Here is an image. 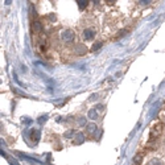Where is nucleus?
Listing matches in <instances>:
<instances>
[{"instance_id":"nucleus-1","label":"nucleus","mask_w":165,"mask_h":165,"mask_svg":"<svg viewBox=\"0 0 165 165\" xmlns=\"http://www.w3.org/2000/svg\"><path fill=\"white\" fill-rule=\"evenodd\" d=\"M61 38H62L65 42H72V41L74 40V32H73L72 29H66V31H63L62 33H61Z\"/></svg>"},{"instance_id":"nucleus-2","label":"nucleus","mask_w":165,"mask_h":165,"mask_svg":"<svg viewBox=\"0 0 165 165\" xmlns=\"http://www.w3.org/2000/svg\"><path fill=\"white\" fill-rule=\"evenodd\" d=\"M94 36H95V32L93 31L91 28H87V29H85L83 31V38L85 40H93Z\"/></svg>"},{"instance_id":"nucleus-3","label":"nucleus","mask_w":165,"mask_h":165,"mask_svg":"<svg viewBox=\"0 0 165 165\" xmlns=\"http://www.w3.org/2000/svg\"><path fill=\"white\" fill-rule=\"evenodd\" d=\"M41 137V132L38 130H31V139L33 141H38Z\"/></svg>"},{"instance_id":"nucleus-4","label":"nucleus","mask_w":165,"mask_h":165,"mask_svg":"<svg viewBox=\"0 0 165 165\" xmlns=\"http://www.w3.org/2000/svg\"><path fill=\"white\" fill-rule=\"evenodd\" d=\"M85 141V135L82 134V132H78L77 135H75V139H74V143L75 144H78V145H79V144H82Z\"/></svg>"},{"instance_id":"nucleus-5","label":"nucleus","mask_w":165,"mask_h":165,"mask_svg":"<svg viewBox=\"0 0 165 165\" xmlns=\"http://www.w3.org/2000/svg\"><path fill=\"white\" fill-rule=\"evenodd\" d=\"M98 111L95 108H93V110H90V111H89V118L91 119V120H97L98 119Z\"/></svg>"},{"instance_id":"nucleus-6","label":"nucleus","mask_w":165,"mask_h":165,"mask_svg":"<svg viewBox=\"0 0 165 165\" xmlns=\"http://www.w3.org/2000/svg\"><path fill=\"white\" fill-rule=\"evenodd\" d=\"M86 128H87V132H89V134H94L95 131H98L97 124H94V123H90V124H87V125H86Z\"/></svg>"},{"instance_id":"nucleus-7","label":"nucleus","mask_w":165,"mask_h":165,"mask_svg":"<svg viewBox=\"0 0 165 165\" xmlns=\"http://www.w3.org/2000/svg\"><path fill=\"white\" fill-rule=\"evenodd\" d=\"M75 52H77V54L81 56V54H85L86 52H87V48L85 46V45H78L77 49H75Z\"/></svg>"},{"instance_id":"nucleus-8","label":"nucleus","mask_w":165,"mask_h":165,"mask_svg":"<svg viewBox=\"0 0 165 165\" xmlns=\"http://www.w3.org/2000/svg\"><path fill=\"white\" fill-rule=\"evenodd\" d=\"M141 160H143V156H141L140 153H137V155L134 157L132 162H134V165H140L141 164Z\"/></svg>"},{"instance_id":"nucleus-9","label":"nucleus","mask_w":165,"mask_h":165,"mask_svg":"<svg viewBox=\"0 0 165 165\" xmlns=\"http://www.w3.org/2000/svg\"><path fill=\"white\" fill-rule=\"evenodd\" d=\"M33 29L36 32H41L42 31V24H41L40 21H34L33 22Z\"/></svg>"},{"instance_id":"nucleus-10","label":"nucleus","mask_w":165,"mask_h":165,"mask_svg":"<svg viewBox=\"0 0 165 165\" xmlns=\"http://www.w3.org/2000/svg\"><path fill=\"white\" fill-rule=\"evenodd\" d=\"M77 4L79 5V8H81V10H83L85 7H86V5L89 4V1H87V0H78Z\"/></svg>"},{"instance_id":"nucleus-11","label":"nucleus","mask_w":165,"mask_h":165,"mask_svg":"<svg viewBox=\"0 0 165 165\" xmlns=\"http://www.w3.org/2000/svg\"><path fill=\"white\" fill-rule=\"evenodd\" d=\"M74 135H75V131H74V130H70V131L65 132V135H63V136H65L66 139H70V137H73Z\"/></svg>"},{"instance_id":"nucleus-12","label":"nucleus","mask_w":165,"mask_h":165,"mask_svg":"<svg viewBox=\"0 0 165 165\" xmlns=\"http://www.w3.org/2000/svg\"><path fill=\"white\" fill-rule=\"evenodd\" d=\"M149 165H162V162H161V160H159V159H152L149 161Z\"/></svg>"},{"instance_id":"nucleus-13","label":"nucleus","mask_w":165,"mask_h":165,"mask_svg":"<svg viewBox=\"0 0 165 165\" xmlns=\"http://www.w3.org/2000/svg\"><path fill=\"white\" fill-rule=\"evenodd\" d=\"M100 48H102V42H95L93 45V48H91V52H95V50L100 49Z\"/></svg>"},{"instance_id":"nucleus-14","label":"nucleus","mask_w":165,"mask_h":165,"mask_svg":"<svg viewBox=\"0 0 165 165\" xmlns=\"http://www.w3.org/2000/svg\"><path fill=\"white\" fill-rule=\"evenodd\" d=\"M46 119H48V115L40 116V118H38V123H40V124H44L45 121H46Z\"/></svg>"},{"instance_id":"nucleus-15","label":"nucleus","mask_w":165,"mask_h":165,"mask_svg":"<svg viewBox=\"0 0 165 165\" xmlns=\"http://www.w3.org/2000/svg\"><path fill=\"white\" fill-rule=\"evenodd\" d=\"M78 124H79V125H85V124H86V119H85V118H79Z\"/></svg>"},{"instance_id":"nucleus-16","label":"nucleus","mask_w":165,"mask_h":165,"mask_svg":"<svg viewBox=\"0 0 165 165\" xmlns=\"http://www.w3.org/2000/svg\"><path fill=\"white\" fill-rule=\"evenodd\" d=\"M31 119L29 118H22V123H24V124H29V123H31Z\"/></svg>"},{"instance_id":"nucleus-17","label":"nucleus","mask_w":165,"mask_h":165,"mask_svg":"<svg viewBox=\"0 0 165 165\" xmlns=\"http://www.w3.org/2000/svg\"><path fill=\"white\" fill-rule=\"evenodd\" d=\"M97 98H98V94H93V95L90 97V100H95Z\"/></svg>"},{"instance_id":"nucleus-18","label":"nucleus","mask_w":165,"mask_h":165,"mask_svg":"<svg viewBox=\"0 0 165 165\" xmlns=\"http://www.w3.org/2000/svg\"><path fill=\"white\" fill-rule=\"evenodd\" d=\"M11 164H12V165H19V164H17V162H16V161H12V162H11Z\"/></svg>"}]
</instances>
